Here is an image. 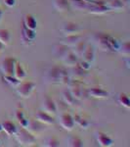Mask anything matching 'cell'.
I'll return each instance as SVG.
<instances>
[{"instance_id":"obj_12","label":"cell","mask_w":130,"mask_h":147,"mask_svg":"<svg viewBox=\"0 0 130 147\" xmlns=\"http://www.w3.org/2000/svg\"><path fill=\"white\" fill-rule=\"evenodd\" d=\"M81 40H83V37L81 35H79L78 34H72V35H66L62 41V44L66 45L67 47H74L75 44L78 43Z\"/></svg>"},{"instance_id":"obj_19","label":"cell","mask_w":130,"mask_h":147,"mask_svg":"<svg viewBox=\"0 0 130 147\" xmlns=\"http://www.w3.org/2000/svg\"><path fill=\"white\" fill-rule=\"evenodd\" d=\"M43 125H44L41 124V123H39L38 121H36V122H35V121H28V124L25 129H27L29 132H31L32 134H35V132L38 134L39 131H42V130L44 129L45 127H43Z\"/></svg>"},{"instance_id":"obj_38","label":"cell","mask_w":130,"mask_h":147,"mask_svg":"<svg viewBox=\"0 0 130 147\" xmlns=\"http://www.w3.org/2000/svg\"><path fill=\"white\" fill-rule=\"evenodd\" d=\"M0 131H2V125H1V123H0Z\"/></svg>"},{"instance_id":"obj_31","label":"cell","mask_w":130,"mask_h":147,"mask_svg":"<svg viewBox=\"0 0 130 147\" xmlns=\"http://www.w3.org/2000/svg\"><path fill=\"white\" fill-rule=\"evenodd\" d=\"M87 44L85 43V42L83 41V40H81V41H79L78 43H76L75 45L74 46V50H72L74 53L75 54L76 56H78L80 57L81 56V54H82V52L84 51V49H85V47H86Z\"/></svg>"},{"instance_id":"obj_1","label":"cell","mask_w":130,"mask_h":147,"mask_svg":"<svg viewBox=\"0 0 130 147\" xmlns=\"http://www.w3.org/2000/svg\"><path fill=\"white\" fill-rule=\"evenodd\" d=\"M17 139V141L21 145L23 146H30L35 143V137L31 132H29L27 129L22 127L21 129H18L16 134L14 136Z\"/></svg>"},{"instance_id":"obj_37","label":"cell","mask_w":130,"mask_h":147,"mask_svg":"<svg viewBox=\"0 0 130 147\" xmlns=\"http://www.w3.org/2000/svg\"><path fill=\"white\" fill-rule=\"evenodd\" d=\"M2 16H3V11L0 9V21H1V19H2Z\"/></svg>"},{"instance_id":"obj_3","label":"cell","mask_w":130,"mask_h":147,"mask_svg":"<svg viewBox=\"0 0 130 147\" xmlns=\"http://www.w3.org/2000/svg\"><path fill=\"white\" fill-rule=\"evenodd\" d=\"M16 60L12 57L4 59L0 64V70L4 77H14V68H15Z\"/></svg>"},{"instance_id":"obj_24","label":"cell","mask_w":130,"mask_h":147,"mask_svg":"<svg viewBox=\"0 0 130 147\" xmlns=\"http://www.w3.org/2000/svg\"><path fill=\"white\" fill-rule=\"evenodd\" d=\"M72 119H74V124L76 125H78L79 127H81V129H88L89 125H90V123L87 120H85L84 118L80 115H74V117H72Z\"/></svg>"},{"instance_id":"obj_4","label":"cell","mask_w":130,"mask_h":147,"mask_svg":"<svg viewBox=\"0 0 130 147\" xmlns=\"http://www.w3.org/2000/svg\"><path fill=\"white\" fill-rule=\"evenodd\" d=\"M60 30L66 35L77 34L79 32V26L74 22H65L61 25Z\"/></svg>"},{"instance_id":"obj_29","label":"cell","mask_w":130,"mask_h":147,"mask_svg":"<svg viewBox=\"0 0 130 147\" xmlns=\"http://www.w3.org/2000/svg\"><path fill=\"white\" fill-rule=\"evenodd\" d=\"M16 119H17V121L19 122V124L21 125V127H25V129L27 127L29 120H27V118L25 117V115H23V113L22 111H17V112H16Z\"/></svg>"},{"instance_id":"obj_10","label":"cell","mask_w":130,"mask_h":147,"mask_svg":"<svg viewBox=\"0 0 130 147\" xmlns=\"http://www.w3.org/2000/svg\"><path fill=\"white\" fill-rule=\"evenodd\" d=\"M94 39H95V42L100 49H102L104 51L110 50V46H109V35L103 34H96L95 36H94Z\"/></svg>"},{"instance_id":"obj_35","label":"cell","mask_w":130,"mask_h":147,"mask_svg":"<svg viewBox=\"0 0 130 147\" xmlns=\"http://www.w3.org/2000/svg\"><path fill=\"white\" fill-rule=\"evenodd\" d=\"M4 4L7 7H13L16 4V0H4Z\"/></svg>"},{"instance_id":"obj_7","label":"cell","mask_w":130,"mask_h":147,"mask_svg":"<svg viewBox=\"0 0 130 147\" xmlns=\"http://www.w3.org/2000/svg\"><path fill=\"white\" fill-rule=\"evenodd\" d=\"M35 38V32L31 30H28V28H25L23 26L22 32H21V41L25 45H29L34 42Z\"/></svg>"},{"instance_id":"obj_6","label":"cell","mask_w":130,"mask_h":147,"mask_svg":"<svg viewBox=\"0 0 130 147\" xmlns=\"http://www.w3.org/2000/svg\"><path fill=\"white\" fill-rule=\"evenodd\" d=\"M41 109L44 112L50 114V115H55L57 113V105L55 104L50 97L44 96L41 101Z\"/></svg>"},{"instance_id":"obj_20","label":"cell","mask_w":130,"mask_h":147,"mask_svg":"<svg viewBox=\"0 0 130 147\" xmlns=\"http://www.w3.org/2000/svg\"><path fill=\"white\" fill-rule=\"evenodd\" d=\"M109 11H121L124 9V4L120 0H110L105 4Z\"/></svg>"},{"instance_id":"obj_34","label":"cell","mask_w":130,"mask_h":147,"mask_svg":"<svg viewBox=\"0 0 130 147\" xmlns=\"http://www.w3.org/2000/svg\"><path fill=\"white\" fill-rule=\"evenodd\" d=\"M46 146L48 147H56V146H59V141L57 140L55 137H50L46 140Z\"/></svg>"},{"instance_id":"obj_36","label":"cell","mask_w":130,"mask_h":147,"mask_svg":"<svg viewBox=\"0 0 130 147\" xmlns=\"http://www.w3.org/2000/svg\"><path fill=\"white\" fill-rule=\"evenodd\" d=\"M120 1H121L122 3L124 4V6L126 5V4H128V3H129V0H120Z\"/></svg>"},{"instance_id":"obj_15","label":"cell","mask_w":130,"mask_h":147,"mask_svg":"<svg viewBox=\"0 0 130 147\" xmlns=\"http://www.w3.org/2000/svg\"><path fill=\"white\" fill-rule=\"evenodd\" d=\"M86 10H88L89 13L95 14V15H103V14L107 13L109 11L107 7L105 6V4H100L99 5V4H95V3L91 4V5L88 4Z\"/></svg>"},{"instance_id":"obj_5","label":"cell","mask_w":130,"mask_h":147,"mask_svg":"<svg viewBox=\"0 0 130 147\" xmlns=\"http://www.w3.org/2000/svg\"><path fill=\"white\" fill-rule=\"evenodd\" d=\"M59 123H60L61 127L67 130H72L75 125L72 116L68 113L61 114L60 117H59Z\"/></svg>"},{"instance_id":"obj_26","label":"cell","mask_w":130,"mask_h":147,"mask_svg":"<svg viewBox=\"0 0 130 147\" xmlns=\"http://www.w3.org/2000/svg\"><path fill=\"white\" fill-rule=\"evenodd\" d=\"M62 97H63V100H64V102H65L66 105L74 106L75 103H76V99H75L74 97L72 95V94H70V92L68 90L63 91Z\"/></svg>"},{"instance_id":"obj_11","label":"cell","mask_w":130,"mask_h":147,"mask_svg":"<svg viewBox=\"0 0 130 147\" xmlns=\"http://www.w3.org/2000/svg\"><path fill=\"white\" fill-rule=\"evenodd\" d=\"M36 121L43 125H54L55 124V119L52 117L50 114L44 112V111H38L36 113Z\"/></svg>"},{"instance_id":"obj_2","label":"cell","mask_w":130,"mask_h":147,"mask_svg":"<svg viewBox=\"0 0 130 147\" xmlns=\"http://www.w3.org/2000/svg\"><path fill=\"white\" fill-rule=\"evenodd\" d=\"M34 87H35V84H34L32 82H20L16 86V92H17V94L20 97L27 98V97L31 95Z\"/></svg>"},{"instance_id":"obj_18","label":"cell","mask_w":130,"mask_h":147,"mask_svg":"<svg viewBox=\"0 0 130 147\" xmlns=\"http://www.w3.org/2000/svg\"><path fill=\"white\" fill-rule=\"evenodd\" d=\"M1 125H2V130H4L7 136H15L18 130L16 125L12 122H10V121H4V122L1 123Z\"/></svg>"},{"instance_id":"obj_30","label":"cell","mask_w":130,"mask_h":147,"mask_svg":"<svg viewBox=\"0 0 130 147\" xmlns=\"http://www.w3.org/2000/svg\"><path fill=\"white\" fill-rule=\"evenodd\" d=\"M68 145L72 147H82L83 146V142L77 136H70L68 139Z\"/></svg>"},{"instance_id":"obj_8","label":"cell","mask_w":130,"mask_h":147,"mask_svg":"<svg viewBox=\"0 0 130 147\" xmlns=\"http://www.w3.org/2000/svg\"><path fill=\"white\" fill-rule=\"evenodd\" d=\"M63 69L59 67H53L47 73V80L51 84H60L61 82V76H62Z\"/></svg>"},{"instance_id":"obj_33","label":"cell","mask_w":130,"mask_h":147,"mask_svg":"<svg viewBox=\"0 0 130 147\" xmlns=\"http://www.w3.org/2000/svg\"><path fill=\"white\" fill-rule=\"evenodd\" d=\"M4 79H5L6 82H8L11 86L16 87L19 84H20V80H18L15 77H4Z\"/></svg>"},{"instance_id":"obj_39","label":"cell","mask_w":130,"mask_h":147,"mask_svg":"<svg viewBox=\"0 0 130 147\" xmlns=\"http://www.w3.org/2000/svg\"><path fill=\"white\" fill-rule=\"evenodd\" d=\"M2 46H3V45H2V44H1V43H0V49H1V48H2Z\"/></svg>"},{"instance_id":"obj_27","label":"cell","mask_w":130,"mask_h":147,"mask_svg":"<svg viewBox=\"0 0 130 147\" xmlns=\"http://www.w3.org/2000/svg\"><path fill=\"white\" fill-rule=\"evenodd\" d=\"M54 8L59 12H65L68 8V0H54Z\"/></svg>"},{"instance_id":"obj_14","label":"cell","mask_w":130,"mask_h":147,"mask_svg":"<svg viewBox=\"0 0 130 147\" xmlns=\"http://www.w3.org/2000/svg\"><path fill=\"white\" fill-rule=\"evenodd\" d=\"M62 60L65 63V65L70 66V67H74V66H76L77 63H78V56L75 55L72 51L68 50L65 54V56L62 58Z\"/></svg>"},{"instance_id":"obj_17","label":"cell","mask_w":130,"mask_h":147,"mask_svg":"<svg viewBox=\"0 0 130 147\" xmlns=\"http://www.w3.org/2000/svg\"><path fill=\"white\" fill-rule=\"evenodd\" d=\"M80 57H82V60L85 61V62L91 64L94 61V59H95V51H94L93 46L86 45L84 51L82 52V54Z\"/></svg>"},{"instance_id":"obj_40","label":"cell","mask_w":130,"mask_h":147,"mask_svg":"<svg viewBox=\"0 0 130 147\" xmlns=\"http://www.w3.org/2000/svg\"><path fill=\"white\" fill-rule=\"evenodd\" d=\"M82 1H85V2H88L89 0H82Z\"/></svg>"},{"instance_id":"obj_25","label":"cell","mask_w":130,"mask_h":147,"mask_svg":"<svg viewBox=\"0 0 130 147\" xmlns=\"http://www.w3.org/2000/svg\"><path fill=\"white\" fill-rule=\"evenodd\" d=\"M68 51V47L62 43L58 44V45H55L53 47V54L56 57H59V58H63Z\"/></svg>"},{"instance_id":"obj_23","label":"cell","mask_w":130,"mask_h":147,"mask_svg":"<svg viewBox=\"0 0 130 147\" xmlns=\"http://www.w3.org/2000/svg\"><path fill=\"white\" fill-rule=\"evenodd\" d=\"M12 36L8 30L5 28H0V43L2 45H9L11 42Z\"/></svg>"},{"instance_id":"obj_21","label":"cell","mask_w":130,"mask_h":147,"mask_svg":"<svg viewBox=\"0 0 130 147\" xmlns=\"http://www.w3.org/2000/svg\"><path fill=\"white\" fill-rule=\"evenodd\" d=\"M23 27L28 28V30H35V28L37 27V23H36V20L35 18L32 15H27L25 16L23 18Z\"/></svg>"},{"instance_id":"obj_28","label":"cell","mask_w":130,"mask_h":147,"mask_svg":"<svg viewBox=\"0 0 130 147\" xmlns=\"http://www.w3.org/2000/svg\"><path fill=\"white\" fill-rule=\"evenodd\" d=\"M117 102L122 106V107L129 109L130 108V100L129 97L127 94L125 93H119V96H117Z\"/></svg>"},{"instance_id":"obj_16","label":"cell","mask_w":130,"mask_h":147,"mask_svg":"<svg viewBox=\"0 0 130 147\" xmlns=\"http://www.w3.org/2000/svg\"><path fill=\"white\" fill-rule=\"evenodd\" d=\"M87 93L94 98H107L109 96V92L101 87H91L87 89Z\"/></svg>"},{"instance_id":"obj_22","label":"cell","mask_w":130,"mask_h":147,"mask_svg":"<svg viewBox=\"0 0 130 147\" xmlns=\"http://www.w3.org/2000/svg\"><path fill=\"white\" fill-rule=\"evenodd\" d=\"M14 77L18 80H23L27 77V74H25V71L22 66V64H20L17 61H16L15 68H14Z\"/></svg>"},{"instance_id":"obj_13","label":"cell","mask_w":130,"mask_h":147,"mask_svg":"<svg viewBox=\"0 0 130 147\" xmlns=\"http://www.w3.org/2000/svg\"><path fill=\"white\" fill-rule=\"evenodd\" d=\"M96 139L99 145L102 147H110V146H112L113 143V139L111 138L108 134H104V132H97Z\"/></svg>"},{"instance_id":"obj_9","label":"cell","mask_w":130,"mask_h":147,"mask_svg":"<svg viewBox=\"0 0 130 147\" xmlns=\"http://www.w3.org/2000/svg\"><path fill=\"white\" fill-rule=\"evenodd\" d=\"M70 94L74 97L76 100H80L81 98H83V95H84V91H83V88H82L81 84L77 82H70Z\"/></svg>"},{"instance_id":"obj_32","label":"cell","mask_w":130,"mask_h":147,"mask_svg":"<svg viewBox=\"0 0 130 147\" xmlns=\"http://www.w3.org/2000/svg\"><path fill=\"white\" fill-rule=\"evenodd\" d=\"M117 51L119 52L121 55H123L125 57H128L129 54H130V45H129V42H124V43H122L121 45L119 47V49H117Z\"/></svg>"}]
</instances>
